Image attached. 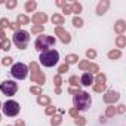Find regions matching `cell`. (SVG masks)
Returning <instances> with one entry per match:
<instances>
[{
  "label": "cell",
  "instance_id": "6da1fadb",
  "mask_svg": "<svg viewBox=\"0 0 126 126\" xmlns=\"http://www.w3.org/2000/svg\"><path fill=\"white\" fill-rule=\"evenodd\" d=\"M73 102H74V108H76L77 111H85V110H88V108L91 107V104H92V98H91V95H89L88 92L80 91L79 94L74 95Z\"/></svg>",
  "mask_w": 126,
  "mask_h": 126
},
{
  "label": "cell",
  "instance_id": "7a4b0ae2",
  "mask_svg": "<svg viewBox=\"0 0 126 126\" xmlns=\"http://www.w3.org/2000/svg\"><path fill=\"white\" fill-rule=\"evenodd\" d=\"M40 62L45 65V67H53L58 64V59H59V52L55 50V49H50V50H45L40 53Z\"/></svg>",
  "mask_w": 126,
  "mask_h": 126
},
{
  "label": "cell",
  "instance_id": "3957f363",
  "mask_svg": "<svg viewBox=\"0 0 126 126\" xmlns=\"http://www.w3.org/2000/svg\"><path fill=\"white\" fill-rule=\"evenodd\" d=\"M12 40H14V43H15V46L18 49L24 50L28 46V43H30V33L25 31V30H18V31L14 33Z\"/></svg>",
  "mask_w": 126,
  "mask_h": 126
},
{
  "label": "cell",
  "instance_id": "277c9868",
  "mask_svg": "<svg viewBox=\"0 0 126 126\" xmlns=\"http://www.w3.org/2000/svg\"><path fill=\"white\" fill-rule=\"evenodd\" d=\"M53 45H55V37H52V36H45V34L39 36V37L36 39V42H34V47H36L39 52H45V50H47V47H50V46H53Z\"/></svg>",
  "mask_w": 126,
  "mask_h": 126
},
{
  "label": "cell",
  "instance_id": "5b68a950",
  "mask_svg": "<svg viewBox=\"0 0 126 126\" xmlns=\"http://www.w3.org/2000/svg\"><path fill=\"white\" fill-rule=\"evenodd\" d=\"M2 110H3V114H5V116H8V117H15V116L19 113L21 107H19V104H18L16 101L9 99V101H6L5 104H2Z\"/></svg>",
  "mask_w": 126,
  "mask_h": 126
},
{
  "label": "cell",
  "instance_id": "8992f818",
  "mask_svg": "<svg viewBox=\"0 0 126 126\" xmlns=\"http://www.w3.org/2000/svg\"><path fill=\"white\" fill-rule=\"evenodd\" d=\"M11 74H12V77L18 79V80H24L28 76V67L25 64H22V62H16L11 68Z\"/></svg>",
  "mask_w": 126,
  "mask_h": 126
},
{
  "label": "cell",
  "instance_id": "52a82bcc",
  "mask_svg": "<svg viewBox=\"0 0 126 126\" xmlns=\"http://www.w3.org/2000/svg\"><path fill=\"white\" fill-rule=\"evenodd\" d=\"M0 91L6 96H14L18 91V83H15L14 80H5L0 83Z\"/></svg>",
  "mask_w": 126,
  "mask_h": 126
},
{
  "label": "cell",
  "instance_id": "ba28073f",
  "mask_svg": "<svg viewBox=\"0 0 126 126\" xmlns=\"http://www.w3.org/2000/svg\"><path fill=\"white\" fill-rule=\"evenodd\" d=\"M55 36H58V39L62 42V43H70L71 42V34L67 31V30H64L62 27H56L55 28Z\"/></svg>",
  "mask_w": 126,
  "mask_h": 126
},
{
  "label": "cell",
  "instance_id": "9c48e42d",
  "mask_svg": "<svg viewBox=\"0 0 126 126\" xmlns=\"http://www.w3.org/2000/svg\"><path fill=\"white\" fill-rule=\"evenodd\" d=\"M120 98V94L117 91H107L104 94V102L108 104V105H113L114 102H117Z\"/></svg>",
  "mask_w": 126,
  "mask_h": 126
},
{
  "label": "cell",
  "instance_id": "30bf717a",
  "mask_svg": "<svg viewBox=\"0 0 126 126\" xmlns=\"http://www.w3.org/2000/svg\"><path fill=\"white\" fill-rule=\"evenodd\" d=\"M31 21L36 24V25H43L46 21H47V15L45 12H36L31 18Z\"/></svg>",
  "mask_w": 126,
  "mask_h": 126
},
{
  "label": "cell",
  "instance_id": "8fae6325",
  "mask_svg": "<svg viewBox=\"0 0 126 126\" xmlns=\"http://www.w3.org/2000/svg\"><path fill=\"white\" fill-rule=\"evenodd\" d=\"M108 8H110V2L108 0H101V2L96 5V15H104L107 11H108Z\"/></svg>",
  "mask_w": 126,
  "mask_h": 126
},
{
  "label": "cell",
  "instance_id": "7c38bea8",
  "mask_svg": "<svg viewBox=\"0 0 126 126\" xmlns=\"http://www.w3.org/2000/svg\"><path fill=\"white\" fill-rule=\"evenodd\" d=\"M31 82L37 83V86H42L45 82H46V76L43 74V71H39L36 74H31Z\"/></svg>",
  "mask_w": 126,
  "mask_h": 126
},
{
  "label": "cell",
  "instance_id": "4fadbf2b",
  "mask_svg": "<svg viewBox=\"0 0 126 126\" xmlns=\"http://www.w3.org/2000/svg\"><path fill=\"white\" fill-rule=\"evenodd\" d=\"M94 83V76L91 73H83L80 77V85L82 86H91Z\"/></svg>",
  "mask_w": 126,
  "mask_h": 126
},
{
  "label": "cell",
  "instance_id": "5bb4252c",
  "mask_svg": "<svg viewBox=\"0 0 126 126\" xmlns=\"http://www.w3.org/2000/svg\"><path fill=\"white\" fill-rule=\"evenodd\" d=\"M114 31H116L119 36H122V34L126 31V22H125L123 19H119V21L114 24Z\"/></svg>",
  "mask_w": 126,
  "mask_h": 126
},
{
  "label": "cell",
  "instance_id": "9a60e30c",
  "mask_svg": "<svg viewBox=\"0 0 126 126\" xmlns=\"http://www.w3.org/2000/svg\"><path fill=\"white\" fill-rule=\"evenodd\" d=\"M50 19H52V22H53L56 27H62V24H64V16L59 15V14H53Z\"/></svg>",
  "mask_w": 126,
  "mask_h": 126
},
{
  "label": "cell",
  "instance_id": "2e32d148",
  "mask_svg": "<svg viewBox=\"0 0 126 126\" xmlns=\"http://www.w3.org/2000/svg\"><path fill=\"white\" fill-rule=\"evenodd\" d=\"M77 62H79V55H76V53H70V55L65 56V64H67V65L77 64Z\"/></svg>",
  "mask_w": 126,
  "mask_h": 126
},
{
  "label": "cell",
  "instance_id": "e0dca14e",
  "mask_svg": "<svg viewBox=\"0 0 126 126\" xmlns=\"http://www.w3.org/2000/svg\"><path fill=\"white\" fill-rule=\"evenodd\" d=\"M36 8H37V2H36V0H28V2H25V5H24L25 12H33Z\"/></svg>",
  "mask_w": 126,
  "mask_h": 126
},
{
  "label": "cell",
  "instance_id": "ac0fdd59",
  "mask_svg": "<svg viewBox=\"0 0 126 126\" xmlns=\"http://www.w3.org/2000/svg\"><path fill=\"white\" fill-rule=\"evenodd\" d=\"M16 24H19V25H27V24H30V16H27V15H24V14L18 15V16H16Z\"/></svg>",
  "mask_w": 126,
  "mask_h": 126
},
{
  "label": "cell",
  "instance_id": "d6986e66",
  "mask_svg": "<svg viewBox=\"0 0 126 126\" xmlns=\"http://www.w3.org/2000/svg\"><path fill=\"white\" fill-rule=\"evenodd\" d=\"M37 104L39 105H50V98L46 95H39L37 96Z\"/></svg>",
  "mask_w": 126,
  "mask_h": 126
},
{
  "label": "cell",
  "instance_id": "ffe728a7",
  "mask_svg": "<svg viewBox=\"0 0 126 126\" xmlns=\"http://www.w3.org/2000/svg\"><path fill=\"white\" fill-rule=\"evenodd\" d=\"M116 45H117L119 50L123 49V47H126V37H125V36H117V39H116Z\"/></svg>",
  "mask_w": 126,
  "mask_h": 126
},
{
  "label": "cell",
  "instance_id": "44dd1931",
  "mask_svg": "<svg viewBox=\"0 0 126 126\" xmlns=\"http://www.w3.org/2000/svg\"><path fill=\"white\" fill-rule=\"evenodd\" d=\"M120 56H122V50H119V49H111V50L108 52V58L113 59V61H114V59H119Z\"/></svg>",
  "mask_w": 126,
  "mask_h": 126
},
{
  "label": "cell",
  "instance_id": "7402d4cb",
  "mask_svg": "<svg viewBox=\"0 0 126 126\" xmlns=\"http://www.w3.org/2000/svg\"><path fill=\"white\" fill-rule=\"evenodd\" d=\"M82 9H83V6H82L79 2H74V3L71 5V11H73V14H76L77 16H79V14L82 12Z\"/></svg>",
  "mask_w": 126,
  "mask_h": 126
},
{
  "label": "cell",
  "instance_id": "603a6c76",
  "mask_svg": "<svg viewBox=\"0 0 126 126\" xmlns=\"http://www.w3.org/2000/svg\"><path fill=\"white\" fill-rule=\"evenodd\" d=\"M107 89V83H95L94 85V92H105Z\"/></svg>",
  "mask_w": 126,
  "mask_h": 126
},
{
  "label": "cell",
  "instance_id": "cb8c5ba5",
  "mask_svg": "<svg viewBox=\"0 0 126 126\" xmlns=\"http://www.w3.org/2000/svg\"><path fill=\"white\" fill-rule=\"evenodd\" d=\"M28 70L31 71V74H36V73H39L40 71V68H39V64L37 62H30V65H28Z\"/></svg>",
  "mask_w": 126,
  "mask_h": 126
},
{
  "label": "cell",
  "instance_id": "d4e9b609",
  "mask_svg": "<svg viewBox=\"0 0 126 126\" xmlns=\"http://www.w3.org/2000/svg\"><path fill=\"white\" fill-rule=\"evenodd\" d=\"M83 24H85V22H83V19H82L80 16H74V18H73V25H74L76 28H82Z\"/></svg>",
  "mask_w": 126,
  "mask_h": 126
},
{
  "label": "cell",
  "instance_id": "484cf974",
  "mask_svg": "<svg viewBox=\"0 0 126 126\" xmlns=\"http://www.w3.org/2000/svg\"><path fill=\"white\" fill-rule=\"evenodd\" d=\"M94 82H96V83H105V82H107V76H105L104 73H98L96 77L94 79Z\"/></svg>",
  "mask_w": 126,
  "mask_h": 126
},
{
  "label": "cell",
  "instance_id": "4316f807",
  "mask_svg": "<svg viewBox=\"0 0 126 126\" xmlns=\"http://www.w3.org/2000/svg\"><path fill=\"white\" fill-rule=\"evenodd\" d=\"M61 123H62V116H53L50 119V125L52 126H59Z\"/></svg>",
  "mask_w": 126,
  "mask_h": 126
},
{
  "label": "cell",
  "instance_id": "83f0119b",
  "mask_svg": "<svg viewBox=\"0 0 126 126\" xmlns=\"http://www.w3.org/2000/svg\"><path fill=\"white\" fill-rule=\"evenodd\" d=\"M89 65H91V62H89V61H86V59H83V61H80V62H79V68H80V70H83V71H88V70H89Z\"/></svg>",
  "mask_w": 126,
  "mask_h": 126
},
{
  "label": "cell",
  "instance_id": "f1b7e54d",
  "mask_svg": "<svg viewBox=\"0 0 126 126\" xmlns=\"http://www.w3.org/2000/svg\"><path fill=\"white\" fill-rule=\"evenodd\" d=\"M68 83H70L71 86H80V79H79V76H71V77L68 79Z\"/></svg>",
  "mask_w": 126,
  "mask_h": 126
},
{
  "label": "cell",
  "instance_id": "f546056e",
  "mask_svg": "<svg viewBox=\"0 0 126 126\" xmlns=\"http://www.w3.org/2000/svg\"><path fill=\"white\" fill-rule=\"evenodd\" d=\"M43 31H45V27L43 25H34L31 28V33L33 34H43Z\"/></svg>",
  "mask_w": 126,
  "mask_h": 126
},
{
  "label": "cell",
  "instance_id": "4dcf8cb0",
  "mask_svg": "<svg viewBox=\"0 0 126 126\" xmlns=\"http://www.w3.org/2000/svg\"><path fill=\"white\" fill-rule=\"evenodd\" d=\"M56 111H58V110H56V107H53V105H47V107H46V110H45V114H46V116H53Z\"/></svg>",
  "mask_w": 126,
  "mask_h": 126
},
{
  "label": "cell",
  "instance_id": "1f68e13d",
  "mask_svg": "<svg viewBox=\"0 0 126 126\" xmlns=\"http://www.w3.org/2000/svg\"><path fill=\"white\" fill-rule=\"evenodd\" d=\"M114 114H116V107H114V105L107 107V110H105V116H107V117H114Z\"/></svg>",
  "mask_w": 126,
  "mask_h": 126
},
{
  "label": "cell",
  "instance_id": "d6a6232c",
  "mask_svg": "<svg viewBox=\"0 0 126 126\" xmlns=\"http://www.w3.org/2000/svg\"><path fill=\"white\" fill-rule=\"evenodd\" d=\"M88 71H91V74H98V73H99V67H98L96 64H94V62H91Z\"/></svg>",
  "mask_w": 126,
  "mask_h": 126
},
{
  "label": "cell",
  "instance_id": "836d02e7",
  "mask_svg": "<svg viewBox=\"0 0 126 126\" xmlns=\"http://www.w3.org/2000/svg\"><path fill=\"white\" fill-rule=\"evenodd\" d=\"M74 123H76L77 126H85V125H86V119L82 117V116H77V117L74 119Z\"/></svg>",
  "mask_w": 126,
  "mask_h": 126
},
{
  "label": "cell",
  "instance_id": "e575fe53",
  "mask_svg": "<svg viewBox=\"0 0 126 126\" xmlns=\"http://www.w3.org/2000/svg\"><path fill=\"white\" fill-rule=\"evenodd\" d=\"M2 49H3V50H6V52L11 49V40H9V39L2 40Z\"/></svg>",
  "mask_w": 126,
  "mask_h": 126
},
{
  "label": "cell",
  "instance_id": "d590c367",
  "mask_svg": "<svg viewBox=\"0 0 126 126\" xmlns=\"http://www.w3.org/2000/svg\"><path fill=\"white\" fill-rule=\"evenodd\" d=\"M30 92H31L33 95H37V96H39V95H42V88H40V86H31V88H30Z\"/></svg>",
  "mask_w": 126,
  "mask_h": 126
},
{
  "label": "cell",
  "instance_id": "8d00e7d4",
  "mask_svg": "<svg viewBox=\"0 0 126 126\" xmlns=\"http://www.w3.org/2000/svg\"><path fill=\"white\" fill-rule=\"evenodd\" d=\"M62 14H64V15H70V14H73V11H71V5L65 3L64 6H62Z\"/></svg>",
  "mask_w": 126,
  "mask_h": 126
},
{
  "label": "cell",
  "instance_id": "74e56055",
  "mask_svg": "<svg viewBox=\"0 0 126 126\" xmlns=\"http://www.w3.org/2000/svg\"><path fill=\"white\" fill-rule=\"evenodd\" d=\"M86 56H88L89 59H95V58H96V50H95V49H88V50H86Z\"/></svg>",
  "mask_w": 126,
  "mask_h": 126
},
{
  "label": "cell",
  "instance_id": "f35d334b",
  "mask_svg": "<svg viewBox=\"0 0 126 126\" xmlns=\"http://www.w3.org/2000/svg\"><path fill=\"white\" fill-rule=\"evenodd\" d=\"M68 67H70V65H67V64H62V65H59V68H58V74L61 76V74L67 73V71H68Z\"/></svg>",
  "mask_w": 126,
  "mask_h": 126
},
{
  "label": "cell",
  "instance_id": "ab89813d",
  "mask_svg": "<svg viewBox=\"0 0 126 126\" xmlns=\"http://www.w3.org/2000/svg\"><path fill=\"white\" fill-rule=\"evenodd\" d=\"M5 5H6V8H8V9H14V8L18 5V2H16V0H8Z\"/></svg>",
  "mask_w": 126,
  "mask_h": 126
},
{
  "label": "cell",
  "instance_id": "60d3db41",
  "mask_svg": "<svg viewBox=\"0 0 126 126\" xmlns=\"http://www.w3.org/2000/svg\"><path fill=\"white\" fill-rule=\"evenodd\" d=\"M53 83H55V86H56V88H61V85H62V79H61V76H59V74H56V76L53 77Z\"/></svg>",
  "mask_w": 126,
  "mask_h": 126
},
{
  "label": "cell",
  "instance_id": "b9f144b4",
  "mask_svg": "<svg viewBox=\"0 0 126 126\" xmlns=\"http://www.w3.org/2000/svg\"><path fill=\"white\" fill-rule=\"evenodd\" d=\"M5 27H9V19L8 18H0V28H5Z\"/></svg>",
  "mask_w": 126,
  "mask_h": 126
},
{
  "label": "cell",
  "instance_id": "7bdbcfd3",
  "mask_svg": "<svg viewBox=\"0 0 126 126\" xmlns=\"http://www.w3.org/2000/svg\"><path fill=\"white\" fill-rule=\"evenodd\" d=\"M68 92H70L71 95H76V94H79V92H80V86H70Z\"/></svg>",
  "mask_w": 126,
  "mask_h": 126
},
{
  "label": "cell",
  "instance_id": "ee69618b",
  "mask_svg": "<svg viewBox=\"0 0 126 126\" xmlns=\"http://www.w3.org/2000/svg\"><path fill=\"white\" fill-rule=\"evenodd\" d=\"M2 64H3V65H11V64H12V58H11V56H5V58L2 59Z\"/></svg>",
  "mask_w": 126,
  "mask_h": 126
},
{
  "label": "cell",
  "instance_id": "f6af8a7d",
  "mask_svg": "<svg viewBox=\"0 0 126 126\" xmlns=\"http://www.w3.org/2000/svg\"><path fill=\"white\" fill-rule=\"evenodd\" d=\"M125 111H126V107H125L123 104L117 105V108H116V113H119V114H125Z\"/></svg>",
  "mask_w": 126,
  "mask_h": 126
},
{
  "label": "cell",
  "instance_id": "bcb514c9",
  "mask_svg": "<svg viewBox=\"0 0 126 126\" xmlns=\"http://www.w3.org/2000/svg\"><path fill=\"white\" fill-rule=\"evenodd\" d=\"M9 28H12L14 33H15V31L19 30V24H16V22H9Z\"/></svg>",
  "mask_w": 126,
  "mask_h": 126
},
{
  "label": "cell",
  "instance_id": "7dc6e473",
  "mask_svg": "<svg viewBox=\"0 0 126 126\" xmlns=\"http://www.w3.org/2000/svg\"><path fill=\"white\" fill-rule=\"evenodd\" d=\"M68 114H70L71 117H74V119H76V117L79 116V111H77V110H76V108L73 107V108H70V111H68Z\"/></svg>",
  "mask_w": 126,
  "mask_h": 126
},
{
  "label": "cell",
  "instance_id": "c3c4849f",
  "mask_svg": "<svg viewBox=\"0 0 126 126\" xmlns=\"http://www.w3.org/2000/svg\"><path fill=\"white\" fill-rule=\"evenodd\" d=\"M15 126H25V122L21 120V119H18V120L15 122Z\"/></svg>",
  "mask_w": 126,
  "mask_h": 126
},
{
  "label": "cell",
  "instance_id": "681fc988",
  "mask_svg": "<svg viewBox=\"0 0 126 126\" xmlns=\"http://www.w3.org/2000/svg\"><path fill=\"white\" fill-rule=\"evenodd\" d=\"M5 39H6V34H5V31H3L2 28H0V42L5 40Z\"/></svg>",
  "mask_w": 126,
  "mask_h": 126
},
{
  "label": "cell",
  "instance_id": "f907efd6",
  "mask_svg": "<svg viewBox=\"0 0 126 126\" xmlns=\"http://www.w3.org/2000/svg\"><path fill=\"white\" fill-rule=\"evenodd\" d=\"M67 2H64V0H58V2H56V6H59V8H62V6H64Z\"/></svg>",
  "mask_w": 126,
  "mask_h": 126
},
{
  "label": "cell",
  "instance_id": "816d5d0a",
  "mask_svg": "<svg viewBox=\"0 0 126 126\" xmlns=\"http://www.w3.org/2000/svg\"><path fill=\"white\" fill-rule=\"evenodd\" d=\"M55 94H58V95H59V94H61V88H56V89H55Z\"/></svg>",
  "mask_w": 126,
  "mask_h": 126
},
{
  "label": "cell",
  "instance_id": "f5cc1de1",
  "mask_svg": "<svg viewBox=\"0 0 126 126\" xmlns=\"http://www.w3.org/2000/svg\"><path fill=\"white\" fill-rule=\"evenodd\" d=\"M0 122H2V114H0Z\"/></svg>",
  "mask_w": 126,
  "mask_h": 126
},
{
  "label": "cell",
  "instance_id": "db71d44e",
  "mask_svg": "<svg viewBox=\"0 0 126 126\" xmlns=\"http://www.w3.org/2000/svg\"><path fill=\"white\" fill-rule=\"evenodd\" d=\"M0 49H2V42H0Z\"/></svg>",
  "mask_w": 126,
  "mask_h": 126
},
{
  "label": "cell",
  "instance_id": "11a10c76",
  "mask_svg": "<svg viewBox=\"0 0 126 126\" xmlns=\"http://www.w3.org/2000/svg\"><path fill=\"white\" fill-rule=\"evenodd\" d=\"M0 108H2V102H0Z\"/></svg>",
  "mask_w": 126,
  "mask_h": 126
}]
</instances>
